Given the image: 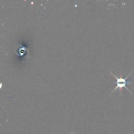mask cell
I'll return each instance as SVG.
<instances>
[{
  "mask_svg": "<svg viewBox=\"0 0 134 134\" xmlns=\"http://www.w3.org/2000/svg\"><path fill=\"white\" fill-rule=\"evenodd\" d=\"M109 72H110V73L111 74H112L113 75V76L116 79V82L115 83H116V86L115 87V88L113 90V91L110 93V94H111V93H112L114 91H115L116 89H117V88H119V90H120V95H121V92H122V88H123V87H125L126 90H127L131 94H132V93L130 92V91L126 87V84H129V85H131L133 82H127L126 81V80H127V79L129 76V75L131 74V73H132V71L125 77V78H122L121 77H119V78H118V77H117L116 76H115L112 72H111L110 71H109ZM109 94V95H110Z\"/></svg>",
  "mask_w": 134,
  "mask_h": 134,
  "instance_id": "1",
  "label": "cell"
}]
</instances>
